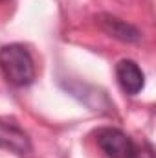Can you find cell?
<instances>
[{"label":"cell","mask_w":156,"mask_h":158,"mask_svg":"<svg viewBox=\"0 0 156 158\" xmlns=\"http://www.w3.org/2000/svg\"><path fill=\"white\" fill-rule=\"evenodd\" d=\"M116 77L121 90L129 96L140 94L142 88L145 86V76H143L142 68L138 66V63H134L130 59H121L116 64Z\"/></svg>","instance_id":"cell-4"},{"label":"cell","mask_w":156,"mask_h":158,"mask_svg":"<svg viewBox=\"0 0 156 158\" xmlns=\"http://www.w3.org/2000/svg\"><path fill=\"white\" fill-rule=\"evenodd\" d=\"M96 20H97L99 28H101L107 35L121 40V42H138L140 37H142V33H140V30H138L136 26H132V24H129V22L117 19L114 15L101 13V15L96 17Z\"/></svg>","instance_id":"cell-5"},{"label":"cell","mask_w":156,"mask_h":158,"mask_svg":"<svg viewBox=\"0 0 156 158\" xmlns=\"http://www.w3.org/2000/svg\"><path fill=\"white\" fill-rule=\"evenodd\" d=\"M0 70L13 86H30L35 81L33 57L22 44H7L0 50Z\"/></svg>","instance_id":"cell-1"},{"label":"cell","mask_w":156,"mask_h":158,"mask_svg":"<svg viewBox=\"0 0 156 158\" xmlns=\"http://www.w3.org/2000/svg\"><path fill=\"white\" fill-rule=\"evenodd\" d=\"M96 142L109 158H153V147L149 143L143 142L140 147L130 136L114 127L99 129Z\"/></svg>","instance_id":"cell-2"},{"label":"cell","mask_w":156,"mask_h":158,"mask_svg":"<svg viewBox=\"0 0 156 158\" xmlns=\"http://www.w3.org/2000/svg\"><path fill=\"white\" fill-rule=\"evenodd\" d=\"M0 147L13 155L26 156L31 153V140L18 123L0 119Z\"/></svg>","instance_id":"cell-3"}]
</instances>
